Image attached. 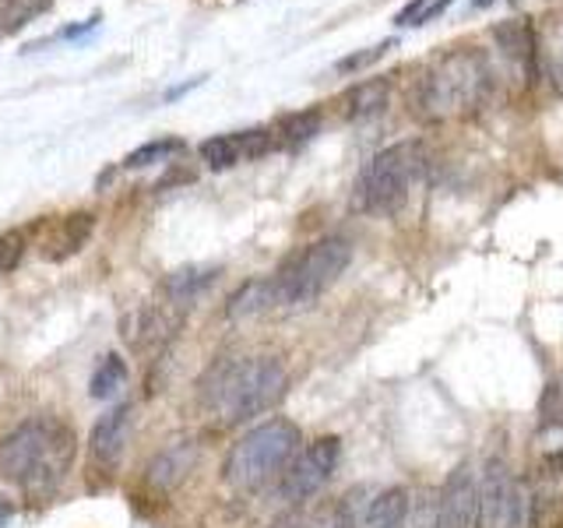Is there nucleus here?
I'll return each instance as SVG.
<instances>
[{"label":"nucleus","mask_w":563,"mask_h":528,"mask_svg":"<svg viewBox=\"0 0 563 528\" xmlns=\"http://www.w3.org/2000/svg\"><path fill=\"white\" fill-rule=\"evenodd\" d=\"M25 254V237L22 233H0V275H8L18 268V261Z\"/></svg>","instance_id":"26"},{"label":"nucleus","mask_w":563,"mask_h":528,"mask_svg":"<svg viewBox=\"0 0 563 528\" xmlns=\"http://www.w3.org/2000/svg\"><path fill=\"white\" fill-rule=\"evenodd\" d=\"M321 134V110H296L286 113L272 123V141H275V152H296L310 145V141Z\"/></svg>","instance_id":"16"},{"label":"nucleus","mask_w":563,"mask_h":528,"mask_svg":"<svg viewBox=\"0 0 563 528\" xmlns=\"http://www.w3.org/2000/svg\"><path fill=\"white\" fill-rule=\"evenodd\" d=\"M92 229H96V216H92V211H75V216H64L57 226H53V233L46 237L43 257L46 261H67L70 254H78L81 246L88 243Z\"/></svg>","instance_id":"13"},{"label":"nucleus","mask_w":563,"mask_h":528,"mask_svg":"<svg viewBox=\"0 0 563 528\" xmlns=\"http://www.w3.org/2000/svg\"><path fill=\"white\" fill-rule=\"evenodd\" d=\"M409 490L401 486H387L380 490L374 501L363 510V528H409Z\"/></svg>","instance_id":"15"},{"label":"nucleus","mask_w":563,"mask_h":528,"mask_svg":"<svg viewBox=\"0 0 563 528\" xmlns=\"http://www.w3.org/2000/svg\"><path fill=\"white\" fill-rule=\"evenodd\" d=\"M422 166H427L422 141H398V145L377 152L352 184V211L374 219L395 216L409 201Z\"/></svg>","instance_id":"5"},{"label":"nucleus","mask_w":563,"mask_h":528,"mask_svg":"<svg viewBox=\"0 0 563 528\" xmlns=\"http://www.w3.org/2000/svg\"><path fill=\"white\" fill-rule=\"evenodd\" d=\"M201 158H205V166L216 169V173L240 166L243 158H246V152H243V134L236 131V134H216V138H208L205 145H201Z\"/></svg>","instance_id":"19"},{"label":"nucleus","mask_w":563,"mask_h":528,"mask_svg":"<svg viewBox=\"0 0 563 528\" xmlns=\"http://www.w3.org/2000/svg\"><path fill=\"white\" fill-rule=\"evenodd\" d=\"M479 486H483V528H532L528 483L515 480L507 465L489 462Z\"/></svg>","instance_id":"7"},{"label":"nucleus","mask_w":563,"mask_h":528,"mask_svg":"<svg viewBox=\"0 0 563 528\" xmlns=\"http://www.w3.org/2000/svg\"><path fill=\"white\" fill-rule=\"evenodd\" d=\"M123 384H128V363L120 356H102L92 381H88V392H92V398H113Z\"/></svg>","instance_id":"20"},{"label":"nucleus","mask_w":563,"mask_h":528,"mask_svg":"<svg viewBox=\"0 0 563 528\" xmlns=\"http://www.w3.org/2000/svg\"><path fill=\"white\" fill-rule=\"evenodd\" d=\"M219 282V268H205V264H190V268H176L166 275L163 282V293H166V304L169 307H187L194 304L201 293H208L211 286Z\"/></svg>","instance_id":"14"},{"label":"nucleus","mask_w":563,"mask_h":528,"mask_svg":"<svg viewBox=\"0 0 563 528\" xmlns=\"http://www.w3.org/2000/svg\"><path fill=\"white\" fill-rule=\"evenodd\" d=\"M272 307H275V286H272V275H268V278L243 282V286L233 296H229L225 314L229 317H251V314L272 310Z\"/></svg>","instance_id":"18"},{"label":"nucleus","mask_w":563,"mask_h":528,"mask_svg":"<svg viewBox=\"0 0 563 528\" xmlns=\"http://www.w3.org/2000/svg\"><path fill=\"white\" fill-rule=\"evenodd\" d=\"M194 465H198V448H194L190 440H180V444H169L166 451H158V454L152 458V465H148V483H152L155 490L169 493V490H176V486H180V483L187 480Z\"/></svg>","instance_id":"12"},{"label":"nucleus","mask_w":563,"mask_h":528,"mask_svg":"<svg viewBox=\"0 0 563 528\" xmlns=\"http://www.w3.org/2000/svg\"><path fill=\"white\" fill-rule=\"evenodd\" d=\"M289 374L275 356H236L225 360L205 381V405L222 427L264 416L286 398Z\"/></svg>","instance_id":"2"},{"label":"nucleus","mask_w":563,"mask_h":528,"mask_svg":"<svg viewBox=\"0 0 563 528\" xmlns=\"http://www.w3.org/2000/svg\"><path fill=\"white\" fill-rule=\"evenodd\" d=\"M11 518V507H8V501L0 497V521H8Z\"/></svg>","instance_id":"27"},{"label":"nucleus","mask_w":563,"mask_h":528,"mask_svg":"<svg viewBox=\"0 0 563 528\" xmlns=\"http://www.w3.org/2000/svg\"><path fill=\"white\" fill-rule=\"evenodd\" d=\"M176 152H184V141L180 138H158V141H148V145L134 148L128 158H123V166L128 169H141V166H152L158 158H169Z\"/></svg>","instance_id":"22"},{"label":"nucleus","mask_w":563,"mask_h":528,"mask_svg":"<svg viewBox=\"0 0 563 528\" xmlns=\"http://www.w3.org/2000/svg\"><path fill=\"white\" fill-rule=\"evenodd\" d=\"M46 0H0V22H4V32L22 29L35 11H43Z\"/></svg>","instance_id":"24"},{"label":"nucleus","mask_w":563,"mask_h":528,"mask_svg":"<svg viewBox=\"0 0 563 528\" xmlns=\"http://www.w3.org/2000/svg\"><path fill=\"white\" fill-rule=\"evenodd\" d=\"M493 43L504 53V61L510 67H518L525 78H536L539 67V46H536V32L528 25V18H510V22L493 25Z\"/></svg>","instance_id":"11"},{"label":"nucleus","mask_w":563,"mask_h":528,"mask_svg":"<svg viewBox=\"0 0 563 528\" xmlns=\"http://www.w3.org/2000/svg\"><path fill=\"white\" fill-rule=\"evenodd\" d=\"M352 261V243L342 237H324L292 257L282 261V268L272 272L275 307L282 310H303L317 304L334 282H339Z\"/></svg>","instance_id":"6"},{"label":"nucleus","mask_w":563,"mask_h":528,"mask_svg":"<svg viewBox=\"0 0 563 528\" xmlns=\"http://www.w3.org/2000/svg\"><path fill=\"white\" fill-rule=\"evenodd\" d=\"M493 92L489 61L475 50H451L416 81L412 113L422 120H448L479 110Z\"/></svg>","instance_id":"3"},{"label":"nucleus","mask_w":563,"mask_h":528,"mask_svg":"<svg viewBox=\"0 0 563 528\" xmlns=\"http://www.w3.org/2000/svg\"><path fill=\"white\" fill-rule=\"evenodd\" d=\"M299 427L292 419H264L251 433H243L233 451L225 454L222 480L233 490H261L272 480H282L286 469L292 465V458L299 454Z\"/></svg>","instance_id":"4"},{"label":"nucleus","mask_w":563,"mask_h":528,"mask_svg":"<svg viewBox=\"0 0 563 528\" xmlns=\"http://www.w3.org/2000/svg\"><path fill=\"white\" fill-rule=\"evenodd\" d=\"M387 92H391V81H387V78H369V81L352 85L345 92V99H342V113L349 120L377 117L387 106Z\"/></svg>","instance_id":"17"},{"label":"nucleus","mask_w":563,"mask_h":528,"mask_svg":"<svg viewBox=\"0 0 563 528\" xmlns=\"http://www.w3.org/2000/svg\"><path fill=\"white\" fill-rule=\"evenodd\" d=\"M475 8H489V4H497V0H472Z\"/></svg>","instance_id":"28"},{"label":"nucleus","mask_w":563,"mask_h":528,"mask_svg":"<svg viewBox=\"0 0 563 528\" xmlns=\"http://www.w3.org/2000/svg\"><path fill=\"white\" fill-rule=\"evenodd\" d=\"M409 528H440V490L422 493L409 510Z\"/></svg>","instance_id":"25"},{"label":"nucleus","mask_w":563,"mask_h":528,"mask_svg":"<svg viewBox=\"0 0 563 528\" xmlns=\"http://www.w3.org/2000/svg\"><path fill=\"white\" fill-rule=\"evenodd\" d=\"M454 0H409L398 14H395V25L398 29H412V25H427V22H437L440 14H444Z\"/></svg>","instance_id":"21"},{"label":"nucleus","mask_w":563,"mask_h":528,"mask_svg":"<svg viewBox=\"0 0 563 528\" xmlns=\"http://www.w3.org/2000/svg\"><path fill=\"white\" fill-rule=\"evenodd\" d=\"M391 46H395V40H384V43H377V46H366V50H360V53H349V57L334 61V70H339V75H356V70L374 67Z\"/></svg>","instance_id":"23"},{"label":"nucleus","mask_w":563,"mask_h":528,"mask_svg":"<svg viewBox=\"0 0 563 528\" xmlns=\"http://www.w3.org/2000/svg\"><path fill=\"white\" fill-rule=\"evenodd\" d=\"M131 422H134V409L128 402L123 405H113V409H106L92 433H88V454H92V462L99 469H117V462L128 451V440H131Z\"/></svg>","instance_id":"10"},{"label":"nucleus","mask_w":563,"mask_h":528,"mask_svg":"<svg viewBox=\"0 0 563 528\" xmlns=\"http://www.w3.org/2000/svg\"><path fill=\"white\" fill-rule=\"evenodd\" d=\"M440 528H483V486L465 465L440 486Z\"/></svg>","instance_id":"9"},{"label":"nucleus","mask_w":563,"mask_h":528,"mask_svg":"<svg viewBox=\"0 0 563 528\" xmlns=\"http://www.w3.org/2000/svg\"><path fill=\"white\" fill-rule=\"evenodd\" d=\"M78 437L60 419H29L18 430H11L0 444V472L4 480L18 483L32 497H46L53 493L64 475L75 465Z\"/></svg>","instance_id":"1"},{"label":"nucleus","mask_w":563,"mask_h":528,"mask_svg":"<svg viewBox=\"0 0 563 528\" xmlns=\"http://www.w3.org/2000/svg\"><path fill=\"white\" fill-rule=\"evenodd\" d=\"M339 458H342L339 437H317L313 444L299 448L292 465L286 469V475H282V497L286 501L317 497V493L331 483L334 469H339Z\"/></svg>","instance_id":"8"}]
</instances>
